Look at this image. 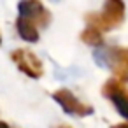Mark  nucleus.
I'll list each match as a JSON object with an SVG mask.
<instances>
[{
  "instance_id": "obj_1",
  "label": "nucleus",
  "mask_w": 128,
  "mask_h": 128,
  "mask_svg": "<svg viewBox=\"0 0 128 128\" xmlns=\"http://www.w3.org/2000/svg\"><path fill=\"white\" fill-rule=\"evenodd\" d=\"M93 56L100 67H107L114 74V79L121 82L128 81V48L104 46L98 48Z\"/></svg>"
},
{
  "instance_id": "obj_2",
  "label": "nucleus",
  "mask_w": 128,
  "mask_h": 128,
  "mask_svg": "<svg viewBox=\"0 0 128 128\" xmlns=\"http://www.w3.org/2000/svg\"><path fill=\"white\" fill-rule=\"evenodd\" d=\"M123 20H124L123 0H105L100 14H88L86 16L88 26H95L100 32H107V30L119 26L123 23Z\"/></svg>"
},
{
  "instance_id": "obj_3",
  "label": "nucleus",
  "mask_w": 128,
  "mask_h": 128,
  "mask_svg": "<svg viewBox=\"0 0 128 128\" xmlns=\"http://www.w3.org/2000/svg\"><path fill=\"white\" fill-rule=\"evenodd\" d=\"M18 11L21 18H26L30 21H34L37 26H48L51 21V14L49 11L44 7V4L40 0H21L18 4Z\"/></svg>"
},
{
  "instance_id": "obj_4",
  "label": "nucleus",
  "mask_w": 128,
  "mask_h": 128,
  "mask_svg": "<svg viewBox=\"0 0 128 128\" xmlns=\"http://www.w3.org/2000/svg\"><path fill=\"white\" fill-rule=\"evenodd\" d=\"M102 93L112 100V104L116 105L118 112L128 119V91L124 88V82L118 81V79H109L104 88H102Z\"/></svg>"
},
{
  "instance_id": "obj_5",
  "label": "nucleus",
  "mask_w": 128,
  "mask_h": 128,
  "mask_svg": "<svg viewBox=\"0 0 128 128\" xmlns=\"http://www.w3.org/2000/svg\"><path fill=\"white\" fill-rule=\"evenodd\" d=\"M54 100L65 109V112L68 114H76V116H88L93 112V107L90 105H84L82 102H79L68 90H58L54 95Z\"/></svg>"
},
{
  "instance_id": "obj_6",
  "label": "nucleus",
  "mask_w": 128,
  "mask_h": 128,
  "mask_svg": "<svg viewBox=\"0 0 128 128\" xmlns=\"http://www.w3.org/2000/svg\"><path fill=\"white\" fill-rule=\"evenodd\" d=\"M12 60L18 63V67L28 74L30 77H40L42 74V65L39 62V58L32 53V51H26V49H18L12 53Z\"/></svg>"
},
{
  "instance_id": "obj_7",
  "label": "nucleus",
  "mask_w": 128,
  "mask_h": 128,
  "mask_svg": "<svg viewBox=\"0 0 128 128\" xmlns=\"http://www.w3.org/2000/svg\"><path fill=\"white\" fill-rule=\"evenodd\" d=\"M16 30L20 34V37L26 42H37L39 40V28L34 21L26 20V18H18L16 20Z\"/></svg>"
},
{
  "instance_id": "obj_8",
  "label": "nucleus",
  "mask_w": 128,
  "mask_h": 128,
  "mask_svg": "<svg viewBox=\"0 0 128 128\" xmlns=\"http://www.w3.org/2000/svg\"><path fill=\"white\" fill-rule=\"evenodd\" d=\"M81 39H82L84 44H90V46H95V48H100L104 44V35L95 26H86L84 32L81 34Z\"/></svg>"
},
{
  "instance_id": "obj_9",
  "label": "nucleus",
  "mask_w": 128,
  "mask_h": 128,
  "mask_svg": "<svg viewBox=\"0 0 128 128\" xmlns=\"http://www.w3.org/2000/svg\"><path fill=\"white\" fill-rule=\"evenodd\" d=\"M110 128H128V123H119V124H114Z\"/></svg>"
},
{
  "instance_id": "obj_10",
  "label": "nucleus",
  "mask_w": 128,
  "mask_h": 128,
  "mask_svg": "<svg viewBox=\"0 0 128 128\" xmlns=\"http://www.w3.org/2000/svg\"><path fill=\"white\" fill-rule=\"evenodd\" d=\"M0 42H2V39H0Z\"/></svg>"
},
{
  "instance_id": "obj_11",
  "label": "nucleus",
  "mask_w": 128,
  "mask_h": 128,
  "mask_svg": "<svg viewBox=\"0 0 128 128\" xmlns=\"http://www.w3.org/2000/svg\"><path fill=\"white\" fill-rule=\"evenodd\" d=\"M63 128H67V126H63Z\"/></svg>"
}]
</instances>
